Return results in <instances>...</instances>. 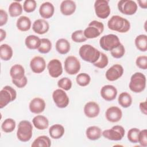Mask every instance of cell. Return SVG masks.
Masks as SVG:
<instances>
[{"instance_id": "1", "label": "cell", "mask_w": 147, "mask_h": 147, "mask_svg": "<svg viewBox=\"0 0 147 147\" xmlns=\"http://www.w3.org/2000/svg\"><path fill=\"white\" fill-rule=\"evenodd\" d=\"M107 26L111 30L119 33H126L130 28V22L119 16H113L107 22Z\"/></svg>"}, {"instance_id": "2", "label": "cell", "mask_w": 147, "mask_h": 147, "mask_svg": "<svg viewBox=\"0 0 147 147\" xmlns=\"http://www.w3.org/2000/svg\"><path fill=\"white\" fill-rule=\"evenodd\" d=\"M80 57L84 61L94 64L99 58L100 52L90 44H84L79 50Z\"/></svg>"}, {"instance_id": "3", "label": "cell", "mask_w": 147, "mask_h": 147, "mask_svg": "<svg viewBox=\"0 0 147 147\" xmlns=\"http://www.w3.org/2000/svg\"><path fill=\"white\" fill-rule=\"evenodd\" d=\"M33 134V126L30 122L23 120L20 122L17 131V138L21 142L29 141Z\"/></svg>"}, {"instance_id": "4", "label": "cell", "mask_w": 147, "mask_h": 147, "mask_svg": "<svg viewBox=\"0 0 147 147\" xmlns=\"http://www.w3.org/2000/svg\"><path fill=\"white\" fill-rule=\"evenodd\" d=\"M146 77L141 72H136L132 75L129 84L130 90L135 92L140 93L143 91L146 87Z\"/></svg>"}, {"instance_id": "5", "label": "cell", "mask_w": 147, "mask_h": 147, "mask_svg": "<svg viewBox=\"0 0 147 147\" xmlns=\"http://www.w3.org/2000/svg\"><path fill=\"white\" fill-rule=\"evenodd\" d=\"M104 30V25L102 22L94 20L90 22L88 26L83 31L84 36L88 38H95L99 36Z\"/></svg>"}, {"instance_id": "6", "label": "cell", "mask_w": 147, "mask_h": 147, "mask_svg": "<svg viewBox=\"0 0 147 147\" xmlns=\"http://www.w3.org/2000/svg\"><path fill=\"white\" fill-rule=\"evenodd\" d=\"M17 97V92L14 88L9 86H4L0 91V108L2 109Z\"/></svg>"}, {"instance_id": "7", "label": "cell", "mask_w": 147, "mask_h": 147, "mask_svg": "<svg viewBox=\"0 0 147 147\" xmlns=\"http://www.w3.org/2000/svg\"><path fill=\"white\" fill-rule=\"evenodd\" d=\"M121 44L118 37L114 34L104 35L99 40L100 47L106 51H111Z\"/></svg>"}, {"instance_id": "8", "label": "cell", "mask_w": 147, "mask_h": 147, "mask_svg": "<svg viewBox=\"0 0 147 147\" xmlns=\"http://www.w3.org/2000/svg\"><path fill=\"white\" fill-rule=\"evenodd\" d=\"M125 130L121 125H115L110 129L105 130L102 131V136L111 141H119L124 137Z\"/></svg>"}, {"instance_id": "9", "label": "cell", "mask_w": 147, "mask_h": 147, "mask_svg": "<svg viewBox=\"0 0 147 147\" xmlns=\"http://www.w3.org/2000/svg\"><path fill=\"white\" fill-rule=\"evenodd\" d=\"M94 9L96 16L102 19L107 18L111 12L109 1L96 0L94 3Z\"/></svg>"}, {"instance_id": "10", "label": "cell", "mask_w": 147, "mask_h": 147, "mask_svg": "<svg viewBox=\"0 0 147 147\" xmlns=\"http://www.w3.org/2000/svg\"><path fill=\"white\" fill-rule=\"evenodd\" d=\"M80 63L78 58L74 56H69L64 61V69L71 75L78 74L80 69Z\"/></svg>"}, {"instance_id": "11", "label": "cell", "mask_w": 147, "mask_h": 147, "mask_svg": "<svg viewBox=\"0 0 147 147\" xmlns=\"http://www.w3.org/2000/svg\"><path fill=\"white\" fill-rule=\"evenodd\" d=\"M117 6L119 11L125 15H133L137 10V5L132 0H121L118 2Z\"/></svg>"}, {"instance_id": "12", "label": "cell", "mask_w": 147, "mask_h": 147, "mask_svg": "<svg viewBox=\"0 0 147 147\" xmlns=\"http://www.w3.org/2000/svg\"><path fill=\"white\" fill-rule=\"evenodd\" d=\"M53 100L59 108L63 109L66 107L69 102V97L64 90L59 88L55 90L52 93Z\"/></svg>"}, {"instance_id": "13", "label": "cell", "mask_w": 147, "mask_h": 147, "mask_svg": "<svg viewBox=\"0 0 147 147\" xmlns=\"http://www.w3.org/2000/svg\"><path fill=\"white\" fill-rule=\"evenodd\" d=\"M47 69L49 75L53 78L59 77L63 73L62 64L57 59H52L49 61L47 65Z\"/></svg>"}, {"instance_id": "14", "label": "cell", "mask_w": 147, "mask_h": 147, "mask_svg": "<svg viewBox=\"0 0 147 147\" xmlns=\"http://www.w3.org/2000/svg\"><path fill=\"white\" fill-rule=\"evenodd\" d=\"M123 74V67L118 64H115L109 68L105 74L107 80L113 82L120 78Z\"/></svg>"}, {"instance_id": "15", "label": "cell", "mask_w": 147, "mask_h": 147, "mask_svg": "<svg viewBox=\"0 0 147 147\" xmlns=\"http://www.w3.org/2000/svg\"><path fill=\"white\" fill-rule=\"evenodd\" d=\"M31 70L36 74L42 72L46 68V62L44 59L39 56H34L30 61Z\"/></svg>"}, {"instance_id": "16", "label": "cell", "mask_w": 147, "mask_h": 147, "mask_svg": "<svg viewBox=\"0 0 147 147\" xmlns=\"http://www.w3.org/2000/svg\"><path fill=\"white\" fill-rule=\"evenodd\" d=\"M105 116L108 121L113 123L117 122L122 118V112L118 107L111 106L106 110Z\"/></svg>"}, {"instance_id": "17", "label": "cell", "mask_w": 147, "mask_h": 147, "mask_svg": "<svg viewBox=\"0 0 147 147\" xmlns=\"http://www.w3.org/2000/svg\"><path fill=\"white\" fill-rule=\"evenodd\" d=\"M117 90L113 85H105L100 90V95L106 101H111L115 99L117 95Z\"/></svg>"}, {"instance_id": "18", "label": "cell", "mask_w": 147, "mask_h": 147, "mask_svg": "<svg viewBox=\"0 0 147 147\" xmlns=\"http://www.w3.org/2000/svg\"><path fill=\"white\" fill-rule=\"evenodd\" d=\"M45 106V102L43 99L36 97L31 100L29 105V108L31 113L40 114L44 111Z\"/></svg>"}, {"instance_id": "19", "label": "cell", "mask_w": 147, "mask_h": 147, "mask_svg": "<svg viewBox=\"0 0 147 147\" xmlns=\"http://www.w3.org/2000/svg\"><path fill=\"white\" fill-rule=\"evenodd\" d=\"M84 113L88 118H93L96 117L100 113L99 105L95 102H88L84 106Z\"/></svg>"}, {"instance_id": "20", "label": "cell", "mask_w": 147, "mask_h": 147, "mask_svg": "<svg viewBox=\"0 0 147 147\" xmlns=\"http://www.w3.org/2000/svg\"><path fill=\"white\" fill-rule=\"evenodd\" d=\"M49 29V23L44 19L36 20L32 25L33 30L38 34H44L48 32Z\"/></svg>"}, {"instance_id": "21", "label": "cell", "mask_w": 147, "mask_h": 147, "mask_svg": "<svg viewBox=\"0 0 147 147\" xmlns=\"http://www.w3.org/2000/svg\"><path fill=\"white\" fill-rule=\"evenodd\" d=\"M55 12V7L53 4L49 2H44L39 8V13L42 18L48 19L52 17Z\"/></svg>"}, {"instance_id": "22", "label": "cell", "mask_w": 147, "mask_h": 147, "mask_svg": "<svg viewBox=\"0 0 147 147\" xmlns=\"http://www.w3.org/2000/svg\"><path fill=\"white\" fill-rule=\"evenodd\" d=\"M76 5L74 1L71 0H64L60 4V11L64 16H71L76 10Z\"/></svg>"}, {"instance_id": "23", "label": "cell", "mask_w": 147, "mask_h": 147, "mask_svg": "<svg viewBox=\"0 0 147 147\" xmlns=\"http://www.w3.org/2000/svg\"><path fill=\"white\" fill-rule=\"evenodd\" d=\"M32 123L37 129L40 130H45L49 126V121L48 118L41 115L35 116L32 119Z\"/></svg>"}, {"instance_id": "24", "label": "cell", "mask_w": 147, "mask_h": 147, "mask_svg": "<svg viewBox=\"0 0 147 147\" xmlns=\"http://www.w3.org/2000/svg\"><path fill=\"white\" fill-rule=\"evenodd\" d=\"M10 75L12 80H20L25 76V69L20 64H14L10 69Z\"/></svg>"}, {"instance_id": "25", "label": "cell", "mask_w": 147, "mask_h": 147, "mask_svg": "<svg viewBox=\"0 0 147 147\" xmlns=\"http://www.w3.org/2000/svg\"><path fill=\"white\" fill-rule=\"evenodd\" d=\"M86 135L88 139L95 141L99 139L102 135V131L100 128L96 126L88 127L86 130Z\"/></svg>"}, {"instance_id": "26", "label": "cell", "mask_w": 147, "mask_h": 147, "mask_svg": "<svg viewBox=\"0 0 147 147\" xmlns=\"http://www.w3.org/2000/svg\"><path fill=\"white\" fill-rule=\"evenodd\" d=\"M65 132L64 127L60 124H55L49 129V134L53 139H59L63 137Z\"/></svg>"}, {"instance_id": "27", "label": "cell", "mask_w": 147, "mask_h": 147, "mask_svg": "<svg viewBox=\"0 0 147 147\" xmlns=\"http://www.w3.org/2000/svg\"><path fill=\"white\" fill-rule=\"evenodd\" d=\"M32 22L30 18L26 16H22L20 17L16 22L17 29L21 32H26L29 30L31 28Z\"/></svg>"}, {"instance_id": "28", "label": "cell", "mask_w": 147, "mask_h": 147, "mask_svg": "<svg viewBox=\"0 0 147 147\" xmlns=\"http://www.w3.org/2000/svg\"><path fill=\"white\" fill-rule=\"evenodd\" d=\"M70 48L69 42L65 38H60L56 42V49L61 55L67 54L70 51Z\"/></svg>"}, {"instance_id": "29", "label": "cell", "mask_w": 147, "mask_h": 147, "mask_svg": "<svg viewBox=\"0 0 147 147\" xmlns=\"http://www.w3.org/2000/svg\"><path fill=\"white\" fill-rule=\"evenodd\" d=\"M25 44L28 49H36L40 45L41 39L37 36L29 35L25 38Z\"/></svg>"}, {"instance_id": "30", "label": "cell", "mask_w": 147, "mask_h": 147, "mask_svg": "<svg viewBox=\"0 0 147 147\" xmlns=\"http://www.w3.org/2000/svg\"><path fill=\"white\" fill-rule=\"evenodd\" d=\"M13 55L12 48L7 44H2L0 47V57L2 60L8 61L11 59Z\"/></svg>"}, {"instance_id": "31", "label": "cell", "mask_w": 147, "mask_h": 147, "mask_svg": "<svg viewBox=\"0 0 147 147\" xmlns=\"http://www.w3.org/2000/svg\"><path fill=\"white\" fill-rule=\"evenodd\" d=\"M51 145L50 138L46 136H40L37 137L32 144V147H49Z\"/></svg>"}, {"instance_id": "32", "label": "cell", "mask_w": 147, "mask_h": 147, "mask_svg": "<svg viewBox=\"0 0 147 147\" xmlns=\"http://www.w3.org/2000/svg\"><path fill=\"white\" fill-rule=\"evenodd\" d=\"M22 5L17 2L14 1L10 3L9 6V15L12 17H16L20 16L22 13Z\"/></svg>"}, {"instance_id": "33", "label": "cell", "mask_w": 147, "mask_h": 147, "mask_svg": "<svg viewBox=\"0 0 147 147\" xmlns=\"http://www.w3.org/2000/svg\"><path fill=\"white\" fill-rule=\"evenodd\" d=\"M136 48L141 52L147 51V36L146 34H140L137 36L134 40Z\"/></svg>"}, {"instance_id": "34", "label": "cell", "mask_w": 147, "mask_h": 147, "mask_svg": "<svg viewBox=\"0 0 147 147\" xmlns=\"http://www.w3.org/2000/svg\"><path fill=\"white\" fill-rule=\"evenodd\" d=\"M118 102L119 105L122 107L127 108L130 107L132 103V98L129 93L123 92L119 94L118 98Z\"/></svg>"}, {"instance_id": "35", "label": "cell", "mask_w": 147, "mask_h": 147, "mask_svg": "<svg viewBox=\"0 0 147 147\" xmlns=\"http://www.w3.org/2000/svg\"><path fill=\"white\" fill-rule=\"evenodd\" d=\"M16 121L12 118H6L1 125V129L5 133L12 132L16 127Z\"/></svg>"}, {"instance_id": "36", "label": "cell", "mask_w": 147, "mask_h": 147, "mask_svg": "<svg viewBox=\"0 0 147 147\" xmlns=\"http://www.w3.org/2000/svg\"><path fill=\"white\" fill-rule=\"evenodd\" d=\"M52 49V42L48 39L46 38H43L41 39V44L40 47L38 48V51L43 54H46L49 53Z\"/></svg>"}, {"instance_id": "37", "label": "cell", "mask_w": 147, "mask_h": 147, "mask_svg": "<svg viewBox=\"0 0 147 147\" xmlns=\"http://www.w3.org/2000/svg\"><path fill=\"white\" fill-rule=\"evenodd\" d=\"M76 81L78 85L82 87H85L89 84L91 81V77L86 73L79 74L76 78Z\"/></svg>"}, {"instance_id": "38", "label": "cell", "mask_w": 147, "mask_h": 147, "mask_svg": "<svg viewBox=\"0 0 147 147\" xmlns=\"http://www.w3.org/2000/svg\"><path fill=\"white\" fill-rule=\"evenodd\" d=\"M140 130L136 127L130 129L127 133V140L131 143H137Z\"/></svg>"}, {"instance_id": "39", "label": "cell", "mask_w": 147, "mask_h": 147, "mask_svg": "<svg viewBox=\"0 0 147 147\" xmlns=\"http://www.w3.org/2000/svg\"><path fill=\"white\" fill-rule=\"evenodd\" d=\"M109 63V59L105 53L100 52L99 58L98 60L93 64V65L99 68H105Z\"/></svg>"}, {"instance_id": "40", "label": "cell", "mask_w": 147, "mask_h": 147, "mask_svg": "<svg viewBox=\"0 0 147 147\" xmlns=\"http://www.w3.org/2000/svg\"><path fill=\"white\" fill-rule=\"evenodd\" d=\"M72 81L67 77L63 78L57 82L58 87L64 91L69 90L72 87Z\"/></svg>"}, {"instance_id": "41", "label": "cell", "mask_w": 147, "mask_h": 147, "mask_svg": "<svg viewBox=\"0 0 147 147\" xmlns=\"http://www.w3.org/2000/svg\"><path fill=\"white\" fill-rule=\"evenodd\" d=\"M71 39L75 42H83L87 40L82 30H77L71 34Z\"/></svg>"}, {"instance_id": "42", "label": "cell", "mask_w": 147, "mask_h": 147, "mask_svg": "<svg viewBox=\"0 0 147 147\" xmlns=\"http://www.w3.org/2000/svg\"><path fill=\"white\" fill-rule=\"evenodd\" d=\"M111 56L115 59H119L123 56L125 53V48L123 44H121L110 51Z\"/></svg>"}, {"instance_id": "43", "label": "cell", "mask_w": 147, "mask_h": 147, "mask_svg": "<svg viewBox=\"0 0 147 147\" xmlns=\"http://www.w3.org/2000/svg\"><path fill=\"white\" fill-rule=\"evenodd\" d=\"M37 3L34 0H26L23 4V9L26 13H32L36 8Z\"/></svg>"}, {"instance_id": "44", "label": "cell", "mask_w": 147, "mask_h": 147, "mask_svg": "<svg viewBox=\"0 0 147 147\" xmlns=\"http://www.w3.org/2000/svg\"><path fill=\"white\" fill-rule=\"evenodd\" d=\"M136 65L142 69H147V56L142 55L138 56L136 60Z\"/></svg>"}, {"instance_id": "45", "label": "cell", "mask_w": 147, "mask_h": 147, "mask_svg": "<svg viewBox=\"0 0 147 147\" xmlns=\"http://www.w3.org/2000/svg\"><path fill=\"white\" fill-rule=\"evenodd\" d=\"M138 142L144 147L147 146V130L143 129L140 130L138 135Z\"/></svg>"}, {"instance_id": "46", "label": "cell", "mask_w": 147, "mask_h": 147, "mask_svg": "<svg viewBox=\"0 0 147 147\" xmlns=\"http://www.w3.org/2000/svg\"><path fill=\"white\" fill-rule=\"evenodd\" d=\"M13 83L18 88H22L26 86L28 83V79L26 76H24L22 79L20 80H12Z\"/></svg>"}, {"instance_id": "47", "label": "cell", "mask_w": 147, "mask_h": 147, "mask_svg": "<svg viewBox=\"0 0 147 147\" xmlns=\"http://www.w3.org/2000/svg\"><path fill=\"white\" fill-rule=\"evenodd\" d=\"M8 20V14L3 9L0 10V26L5 25Z\"/></svg>"}, {"instance_id": "48", "label": "cell", "mask_w": 147, "mask_h": 147, "mask_svg": "<svg viewBox=\"0 0 147 147\" xmlns=\"http://www.w3.org/2000/svg\"><path fill=\"white\" fill-rule=\"evenodd\" d=\"M139 107L141 112L144 115L147 114V108H146V101L141 102L140 103Z\"/></svg>"}, {"instance_id": "49", "label": "cell", "mask_w": 147, "mask_h": 147, "mask_svg": "<svg viewBox=\"0 0 147 147\" xmlns=\"http://www.w3.org/2000/svg\"><path fill=\"white\" fill-rule=\"evenodd\" d=\"M138 5L142 9H146L147 8V1L146 0H142V1H138Z\"/></svg>"}, {"instance_id": "50", "label": "cell", "mask_w": 147, "mask_h": 147, "mask_svg": "<svg viewBox=\"0 0 147 147\" xmlns=\"http://www.w3.org/2000/svg\"><path fill=\"white\" fill-rule=\"evenodd\" d=\"M6 37V32L2 29H0V41H2Z\"/></svg>"}]
</instances>
